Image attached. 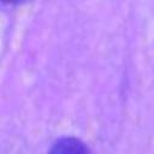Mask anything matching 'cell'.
I'll list each match as a JSON object with an SVG mask.
<instances>
[{
  "instance_id": "cell-1",
  "label": "cell",
  "mask_w": 154,
  "mask_h": 154,
  "mask_svg": "<svg viewBox=\"0 0 154 154\" xmlns=\"http://www.w3.org/2000/svg\"><path fill=\"white\" fill-rule=\"evenodd\" d=\"M52 153H87L88 147L78 138L75 137H63L54 142Z\"/></svg>"
},
{
  "instance_id": "cell-2",
  "label": "cell",
  "mask_w": 154,
  "mask_h": 154,
  "mask_svg": "<svg viewBox=\"0 0 154 154\" xmlns=\"http://www.w3.org/2000/svg\"><path fill=\"white\" fill-rule=\"evenodd\" d=\"M26 1H29V0H0V2L6 4V5H20Z\"/></svg>"
}]
</instances>
